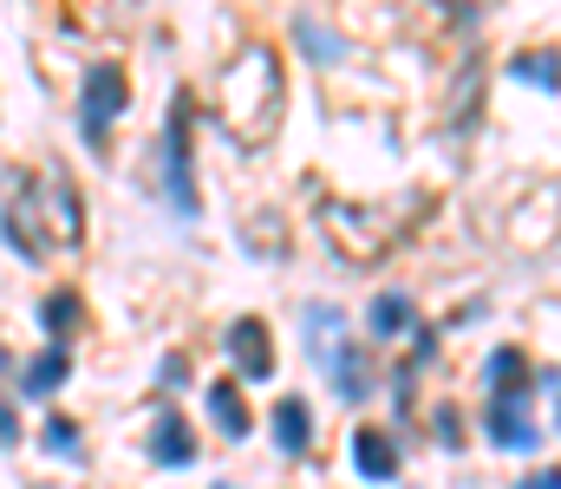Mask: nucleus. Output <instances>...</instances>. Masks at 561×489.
<instances>
[{
	"instance_id": "obj_19",
	"label": "nucleus",
	"mask_w": 561,
	"mask_h": 489,
	"mask_svg": "<svg viewBox=\"0 0 561 489\" xmlns=\"http://www.w3.org/2000/svg\"><path fill=\"white\" fill-rule=\"evenodd\" d=\"M516 489H561V470H542V477H523Z\"/></svg>"
},
{
	"instance_id": "obj_20",
	"label": "nucleus",
	"mask_w": 561,
	"mask_h": 489,
	"mask_svg": "<svg viewBox=\"0 0 561 489\" xmlns=\"http://www.w3.org/2000/svg\"><path fill=\"white\" fill-rule=\"evenodd\" d=\"M7 372H20V359H13V346H0V379H7Z\"/></svg>"
},
{
	"instance_id": "obj_12",
	"label": "nucleus",
	"mask_w": 561,
	"mask_h": 489,
	"mask_svg": "<svg viewBox=\"0 0 561 489\" xmlns=\"http://www.w3.org/2000/svg\"><path fill=\"white\" fill-rule=\"evenodd\" d=\"M307 444H313V405L300 392H287V398H275V451L280 457H300Z\"/></svg>"
},
{
	"instance_id": "obj_11",
	"label": "nucleus",
	"mask_w": 561,
	"mask_h": 489,
	"mask_svg": "<svg viewBox=\"0 0 561 489\" xmlns=\"http://www.w3.org/2000/svg\"><path fill=\"white\" fill-rule=\"evenodd\" d=\"M366 333H373V339H405V333H419V307H412V294L379 288L373 307H366Z\"/></svg>"
},
{
	"instance_id": "obj_21",
	"label": "nucleus",
	"mask_w": 561,
	"mask_h": 489,
	"mask_svg": "<svg viewBox=\"0 0 561 489\" xmlns=\"http://www.w3.org/2000/svg\"><path fill=\"white\" fill-rule=\"evenodd\" d=\"M216 489H236V484H216Z\"/></svg>"
},
{
	"instance_id": "obj_4",
	"label": "nucleus",
	"mask_w": 561,
	"mask_h": 489,
	"mask_svg": "<svg viewBox=\"0 0 561 489\" xmlns=\"http://www.w3.org/2000/svg\"><path fill=\"white\" fill-rule=\"evenodd\" d=\"M125 112H131V72H125V59H85V72H79V112H72L79 138L92 151H105Z\"/></svg>"
},
{
	"instance_id": "obj_2",
	"label": "nucleus",
	"mask_w": 561,
	"mask_h": 489,
	"mask_svg": "<svg viewBox=\"0 0 561 489\" xmlns=\"http://www.w3.org/2000/svg\"><path fill=\"white\" fill-rule=\"evenodd\" d=\"M490 444L503 451H536L542 431L529 418V359L516 346L490 352Z\"/></svg>"
},
{
	"instance_id": "obj_13",
	"label": "nucleus",
	"mask_w": 561,
	"mask_h": 489,
	"mask_svg": "<svg viewBox=\"0 0 561 489\" xmlns=\"http://www.w3.org/2000/svg\"><path fill=\"white\" fill-rule=\"evenodd\" d=\"M39 451H46L53 464H85V424L66 418V411H46V418H39Z\"/></svg>"
},
{
	"instance_id": "obj_9",
	"label": "nucleus",
	"mask_w": 561,
	"mask_h": 489,
	"mask_svg": "<svg viewBox=\"0 0 561 489\" xmlns=\"http://www.w3.org/2000/svg\"><path fill=\"white\" fill-rule=\"evenodd\" d=\"M72 385V346H39L33 359H20V398L46 405Z\"/></svg>"
},
{
	"instance_id": "obj_5",
	"label": "nucleus",
	"mask_w": 561,
	"mask_h": 489,
	"mask_svg": "<svg viewBox=\"0 0 561 489\" xmlns=\"http://www.w3.org/2000/svg\"><path fill=\"white\" fill-rule=\"evenodd\" d=\"M222 346H229V359H236V385H262V379H275V333L262 314H242V321L222 333Z\"/></svg>"
},
{
	"instance_id": "obj_14",
	"label": "nucleus",
	"mask_w": 561,
	"mask_h": 489,
	"mask_svg": "<svg viewBox=\"0 0 561 489\" xmlns=\"http://www.w3.org/2000/svg\"><path fill=\"white\" fill-rule=\"evenodd\" d=\"M79 216H85V209H79V183L59 170V176H53V229H59V242H66V248L85 235V222H79Z\"/></svg>"
},
{
	"instance_id": "obj_6",
	"label": "nucleus",
	"mask_w": 561,
	"mask_h": 489,
	"mask_svg": "<svg viewBox=\"0 0 561 489\" xmlns=\"http://www.w3.org/2000/svg\"><path fill=\"white\" fill-rule=\"evenodd\" d=\"M144 457H150L157 470H190V464H196V424H190L183 411H157V418L144 424Z\"/></svg>"
},
{
	"instance_id": "obj_7",
	"label": "nucleus",
	"mask_w": 561,
	"mask_h": 489,
	"mask_svg": "<svg viewBox=\"0 0 561 489\" xmlns=\"http://www.w3.org/2000/svg\"><path fill=\"white\" fill-rule=\"evenodd\" d=\"M346 457H353V477H366V484H392L399 477V438L386 424H353Z\"/></svg>"
},
{
	"instance_id": "obj_10",
	"label": "nucleus",
	"mask_w": 561,
	"mask_h": 489,
	"mask_svg": "<svg viewBox=\"0 0 561 489\" xmlns=\"http://www.w3.org/2000/svg\"><path fill=\"white\" fill-rule=\"evenodd\" d=\"M203 418H209L229 444H242V438L255 431V411H249V398H242L236 379H209V385H203Z\"/></svg>"
},
{
	"instance_id": "obj_1",
	"label": "nucleus",
	"mask_w": 561,
	"mask_h": 489,
	"mask_svg": "<svg viewBox=\"0 0 561 489\" xmlns=\"http://www.w3.org/2000/svg\"><path fill=\"white\" fill-rule=\"evenodd\" d=\"M222 125L236 144H262L280 125V59L268 46H249L222 72Z\"/></svg>"
},
{
	"instance_id": "obj_17",
	"label": "nucleus",
	"mask_w": 561,
	"mask_h": 489,
	"mask_svg": "<svg viewBox=\"0 0 561 489\" xmlns=\"http://www.w3.org/2000/svg\"><path fill=\"white\" fill-rule=\"evenodd\" d=\"M542 59H549V53H529V59H516L510 72H516V79H536V85H556V92H561V66H542Z\"/></svg>"
},
{
	"instance_id": "obj_18",
	"label": "nucleus",
	"mask_w": 561,
	"mask_h": 489,
	"mask_svg": "<svg viewBox=\"0 0 561 489\" xmlns=\"http://www.w3.org/2000/svg\"><path fill=\"white\" fill-rule=\"evenodd\" d=\"M157 385H163V392H183V385H190V359H183V352H163Z\"/></svg>"
},
{
	"instance_id": "obj_3",
	"label": "nucleus",
	"mask_w": 561,
	"mask_h": 489,
	"mask_svg": "<svg viewBox=\"0 0 561 489\" xmlns=\"http://www.w3.org/2000/svg\"><path fill=\"white\" fill-rule=\"evenodd\" d=\"M196 105H190V92H176L170 98V118H163V138H157V189H163V202H170V216L176 222H196L203 216V196H196V144H190V118Z\"/></svg>"
},
{
	"instance_id": "obj_8",
	"label": "nucleus",
	"mask_w": 561,
	"mask_h": 489,
	"mask_svg": "<svg viewBox=\"0 0 561 489\" xmlns=\"http://www.w3.org/2000/svg\"><path fill=\"white\" fill-rule=\"evenodd\" d=\"M33 321H39V333H46V346H72V339L85 333V294H79L72 281H59V288L39 294Z\"/></svg>"
},
{
	"instance_id": "obj_15",
	"label": "nucleus",
	"mask_w": 561,
	"mask_h": 489,
	"mask_svg": "<svg viewBox=\"0 0 561 489\" xmlns=\"http://www.w3.org/2000/svg\"><path fill=\"white\" fill-rule=\"evenodd\" d=\"M294 39H300V46H307V53H313L320 66H333V59H340V39H333V33H327L320 20H294Z\"/></svg>"
},
{
	"instance_id": "obj_16",
	"label": "nucleus",
	"mask_w": 561,
	"mask_h": 489,
	"mask_svg": "<svg viewBox=\"0 0 561 489\" xmlns=\"http://www.w3.org/2000/svg\"><path fill=\"white\" fill-rule=\"evenodd\" d=\"M20 438H26V431H20V398L0 385V451H13Z\"/></svg>"
}]
</instances>
